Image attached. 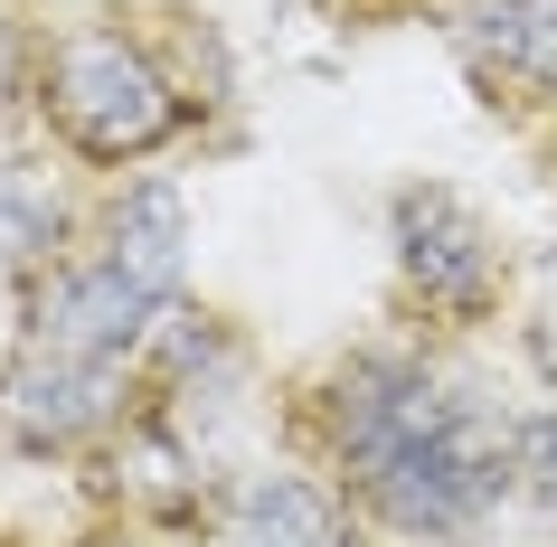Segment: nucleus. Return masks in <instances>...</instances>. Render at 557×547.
<instances>
[{
  "mask_svg": "<svg viewBox=\"0 0 557 547\" xmlns=\"http://www.w3.org/2000/svg\"><path fill=\"white\" fill-rule=\"evenodd\" d=\"M180 293H189V199L171 179H123L95 236L48 264L20 302V340L0 359V444L10 453H86L133 415V377Z\"/></svg>",
  "mask_w": 557,
  "mask_h": 547,
  "instance_id": "obj_1",
  "label": "nucleus"
},
{
  "mask_svg": "<svg viewBox=\"0 0 557 547\" xmlns=\"http://www.w3.org/2000/svg\"><path fill=\"white\" fill-rule=\"evenodd\" d=\"M331 482L407 547H463L520 490V415L435 369L425 349H350L312 397Z\"/></svg>",
  "mask_w": 557,
  "mask_h": 547,
  "instance_id": "obj_2",
  "label": "nucleus"
},
{
  "mask_svg": "<svg viewBox=\"0 0 557 547\" xmlns=\"http://www.w3.org/2000/svg\"><path fill=\"white\" fill-rule=\"evenodd\" d=\"M38 114L76 161L95 171H133L151 151H171V133L189 123L171 58L123 20H76L38 48Z\"/></svg>",
  "mask_w": 557,
  "mask_h": 547,
  "instance_id": "obj_3",
  "label": "nucleus"
},
{
  "mask_svg": "<svg viewBox=\"0 0 557 547\" xmlns=\"http://www.w3.org/2000/svg\"><path fill=\"white\" fill-rule=\"evenodd\" d=\"M387 256H397V293H407L425 321H492L500 293H510V256H500L492 217L444 189V179H407L387 199Z\"/></svg>",
  "mask_w": 557,
  "mask_h": 547,
  "instance_id": "obj_4",
  "label": "nucleus"
},
{
  "mask_svg": "<svg viewBox=\"0 0 557 547\" xmlns=\"http://www.w3.org/2000/svg\"><path fill=\"white\" fill-rule=\"evenodd\" d=\"M208 529H218V547H369L350 490L322 472H294V462L227 472L208 500Z\"/></svg>",
  "mask_w": 557,
  "mask_h": 547,
  "instance_id": "obj_5",
  "label": "nucleus"
},
{
  "mask_svg": "<svg viewBox=\"0 0 557 547\" xmlns=\"http://www.w3.org/2000/svg\"><path fill=\"white\" fill-rule=\"evenodd\" d=\"M454 48L492 104H557V0H463Z\"/></svg>",
  "mask_w": 557,
  "mask_h": 547,
  "instance_id": "obj_6",
  "label": "nucleus"
},
{
  "mask_svg": "<svg viewBox=\"0 0 557 547\" xmlns=\"http://www.w3.org/2000/svg\"><path fill=\"white\" fill-rule=\"evenodd\" d=\"M76 256V199L29 151H0V284H38Z\"/></svg>",
  "mask_w": 557,
  "mask_h": 547,
  "instance_id": "obj_7",
  "label": "nucleus"
},
{
  "mask_svg": "<svg viewBox=\"0 0 557 547\" xmlns=\"http://www.w3.org/2000/svg\"><path fill=\"white\" fill-rule=\"evenodd\" d=\"M520 490H529V500H539V510L557 519V406L520 415Z\"/></svg>",
  "mask_w": 557,
  "mask_h": 547,
  "instance_id": "obj_8",
  "label": "nucleus"
},
{
  "mask_svg": "<svg viewBox=\"0 0 557 547\" xmlns=\"http://www.w3.org/2000/svg\"><path fill=\"white\" fill-rule=\"evenodd\" d=\"M548 274H557V256H548Z\"/></svg>",
  "mask_w": 557,
  "mask_h": 547,
  "instance_id": "obj_9",
  "label": "nucleus"
},
{
  "mask_svg": "<svg viewBox=\"0 0 557 547\" xmlns=\"http://www.w3.org/2000/svg\"><path fill=\"white\" fill-rule=\"evenodd\" d=\"M123 547H133V538H123Z\"/></svg>",
  "mask_w": 557,
  "mask_h": 547,
  "instance_id": "obj_10",
  "label": "nucleus"
}]
</instances>
